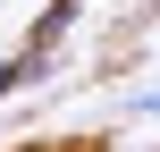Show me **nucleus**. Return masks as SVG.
Masks as SVG:
<instances>
[{
  "mask_svg": "<svg viewBox=\"0 0 160 152\" xmlns=\"http://www.w3.org/2000/svg\"><path fill=\"white\" fill-rule=\"evenodd\" d=\"M42 76H51V51H34V42H25V51H8V59H0V102H8V93H25V85H42Z\"/></svg>",
  "mask_w": 160,
  "mask_h": 152,
  "instance_id": "nucleus-1",
  "label": "nucleus"
},
{
  "mask_svg": "<svg viewBox=\"0 0 160 152\" xmlns=\"http://www.w3.org/2000/svg\"><path fill=\"white\" fill-rule=\"evenodd\" d=\"M68 25H76V0H51V8L34 17V34H25V42H34V51H59V34H68Z\"/></svg>",
  "mask_w": 160,
  "mask_h": 152,
  "instance_id": "nucleus-2",
  "label": "nucleus"
},
{
  "mask_svg": "<svg viewBox=\"0 0 160 152\" xmlns=\"http://www.w3.org/2000/svg\"><path fill=\"white\" fill-rule=\"evenodd\" d=\"M135 110H160V93H135Z\"/></svg>",
  "mask_w": 160,
  "mask_h": 152,
  "instance_id": "nucleus-3",
  "label": "nucleus"
},
{
  "mask_svg": "<svg viewBox=\"0 0 160 152\" xmlns=\"http://www.w3.org/2000/svg\"><path fill=\"white\" fill-rule=\"evenodd\" d=\"M76 152H110V144H101V135H93V144H76Z\"/></svg>",
  "mask_w": 160,
  "mask_h": 152,
  "instance_id": "nucleus-4",
  "label": "nucleus"
},
{
  "mask_svg": "<svg viewBox=\"0 0 160 152\" xmlns=\"http://www.w3.org/2000/svg\"><path fill=\"white\" fill-rule=\"evenodd\" d=\"M8 152H51V144H8Z\"/></svg>",
  "mask_w": 160,
  "mask_h": 152,
  "instance_id": "nucleus-5",
  "label": "nucleus"
}]
</instances>
